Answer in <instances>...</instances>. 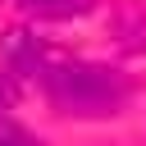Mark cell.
<instances>
[{
  "mask_svg": "<svg viewBox=\"0 0 146 146\" xmlns=\"http://www.w3.org/2000/svg\"><path fill=\"white\" fill-rule=\"evenodd\" d=\"M18 9H27V14H36V18H78V14H87L96 0H14Z\"/></svg>",
  "mask_w": 146,
  "mask_h": 146,
  "instance_id": "2",
  "label": "cell"
},
{
  "mask_svg": "<svg viewBox=\"0 0 146 146\" xmlns=\"http://www.w3.org/2000/svg\"><path fill=\"white\" fill-rule=\"evenodd\" d=\"M0 146H41L23 123H14V119H0Z\"/></svg>",
  "mask_w": 146,
  "mask_h": 146,
  "instance_id": "3",
  "label": "cell"
},
{
  "mask_svg": "<svg viewBox=\"0 0 146 146\" xmlns=\"http://www.w3.org/2000/svg\"><path fill=\"white\" fill-rule=\"evenodd\" d=\"M23 68L36 73V82L46 87V96H50L64 114H78V119L114 114V110L128 100V78H123L119 68H105V64H78V59L46 64V59L27 55Z\"/></svg>",
  "mask_w": 146,
  "mask_h": 146,
  "instance_id": "1",
  "label": "cell"
}]
</instances>
